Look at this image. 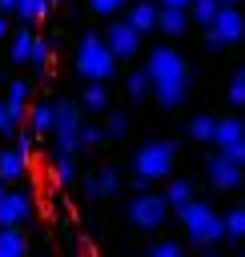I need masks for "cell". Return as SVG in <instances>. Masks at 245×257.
Returning a JSON list of instances; mask_svg holds the SVG:
<instances>
[{"instance_id": "cell-1", "label": "cell", "mask_w": 245, "mask_h": 257, "mask_svg": "<svg viewBox=\"0 0 245 257\" xmlns=\"http://www.w3.org/2000/svg\"><path fill=\"white\" fill-rule=\"evenodd\" d=\"M145 72H149V92L157 96L161 108H177L189 96V60L177 48L157 44L145 60Z\"/></svg>"}, {"instance_id": "cell-2", "label": "cell", "mask_w": 245, "mask_h": 257, "mask_svg": "<svg viewBox=\"0 0 245 257\" xmlns=\"http://www.w3.org/2000/svg\"><path fill=\"white\" fill-rule=\"evenodd\" d=\"M76 72L84 80H104V84L116 76V56L108 52L104 36H96V32L80 36V44H76Z\"/></svg>"}, {"instance_id": "cell-3", "label": "cell", "mask_w": 245, "mask_h": 257, "mask_svg": "<svg viewBox=\"0 0 245 257\" xmlns=\"http://www.w3.org/2000/svg\"><path fill=\"white\" fill-rule=\"evenodd\" d=\"M177 217H181V225H185V233H189V241L193 245H201V249H209V245H217L225 233H221V213L217 209H209L205 201H185L181 209H177Z\"/></svg>"}, {"instance_id": "cell-4", "label": "cell", "mask_w": 245, "mask_h": 257, "mask_svg": "<svg viewBox=\"0 0 245 257\" xmlns=\"http://www.w3.org/2000/svg\"><path fill=\"white\" fill-rule=\"evenodd\" d=\"M241 36H245V16H241V8H237V4H221V8H217V16L205 24V44H209L213 52H221V48L237 44Z\"/></svg>"}, {"instance_id": "cell-5", "label": "cell", "mask_w": 245, "mask_h": 257, "mask_svg": "<svg viewBox=\"0 0 245 257\" xmlns=\"http://www.w3.org/2000/svg\"><path fill=\"white\" fill-rule=\"evenodd\" d=\"M173 161H177V145L173 141H149L137 149L133 157V173L149 177V181H165L173 173Z\"/></svg>"}, {"instance_id": "cell-6", "label": "cell", "mask_w": 245, "mask_h": 257, "mask_svg": "<svg viewBox=\"0 0 245 257\" xmlns=\"http://www.w3.org/2000/svg\"><path fill=\"white\" fill-rule=\"evenodd\" d=\"M76 128H80V108L76 100H52V149L60 153H76L80 141H76Z\"/></svg>"}, {"instance_id": "cell-7", "label": "cell", "mask_w": 245, "mask_h": 257, "mask_svg": "<svg viewBox=\"0 0 245 257\" xmlns=\"http://www.w3.org/2000/svg\"><path fill=\"white\" fill-rule=\"evenodd\" d=\"M129 221L137 225V229H145V233H153V229H161L165 221H169V205H165V197H157V193H137L133 201H129Z\"/></svg>"}, {"instance_id": "cell-8", "label": "cell", "mask_w": 245, "mask_h": 257, "mask_svg": "<svg viewBox=\"0 0 245 257\" xmlns=\"http://www.w3.org/2000/svg\"><path fill=\"white\" fill-rule=\"evenodd\" d=\"M205 177H209V185H213V189L233 193V189L245 181V169H241L237 161H229L225 153H213V157L205 161Z\"/></svg>"}, {"instance_id": "cell-9", "label": "cell", "mask_w": 245, "mask_h": 257, "mask_svg": "<svg viewBox=\"0 0 245 257\" xmlns=\"http://www.w3.org/2000/svg\"><path fill=\"white\" fill-rule=\"evenodd\" d=\"M104 44H108V52H112L116 60H129V56H137V52H141V32H137L129 20H116V24H108Z\"/></svg>"}, {"instance_id": "cell-10", "label": "cell", "mask_w": 245, "mask_h": 257, "mask_svg": "<svg viewBox=\"0 0 245 257\" xmlns=\"http://www.w3.org/2000/svg\"><path fill=\"white\" fill-rule=\"evenodd\" d=\"M32 217V197L28 193H16L12 185L0 193V225H24Z\"/></svg>"}, {"instance_id": "cell-11", "label": "cell", "mask_w": 245, "mask_h": 257, "mask_svg": "<svg viewBox=\"0 0 245 257\" xmlns=\"http://www.w3.org/2000/svg\"><path fill=\"white\" fill-rule=\"evenodd\" d=\"M125 8H129V16H125V20H129L141 36L157 28V8H161V4H153V0H137V4H125Z\"/></svg>"}, {"instance_id": "cell-12", "label": "cell", "mask_w": 245, "mask_h": 257, "mask_svg": "<svg viewBox=\"0 0 245 257\" xmlns=\"http://www.w3.org/2000/svg\"><path fill=\"white\" fill-rule=\"evenodd\" d=\"M24 120H28L32 137H48L52 133V100H36L32 108H24Z\"/></svg>"}, {"instance_id": "cell-13", "label": "cell", "mask_w": 245, "mask_h": 257, "mask_svg": "<svg viewBox=\"0 0 245 257\" xmlns=\"http://www.w3.org/2000/svg\"><path fill=\"white\" fill-rule=\"evenodd\" d=\"M245 137V120L233 112V116H217V124H213V145L217 149H225V145H233V141H241Z\"/></svg>"}, {"instance_id": "cell-14", "label": "cell", "mask_w": 245, "mask_h": 257, "mask_svg": "<svg viewBox=\"0 0 245 257\" xmlns=\"http://www.w3.org/2000/svg\"><path fill=\"white\" fill-rule=\"evenodd\" d=\"M28 165H32V161H28L16 145H12V149H0V177H4L8 185H12V181H20V177L28 173Z\"/></svg>"}, {"instance_id": "cell-15", "label": "cell", "mask_w": 245, "mask_h": 257, "mask_svg": "<svg viewBox=\"0 0 245 257\" xmlns=\"http://www.w3.org/2000/svg\"><path fill=\"white\" fill-rule=\"evenodd\" d=\"M157 28L165 36H181L189 28V12L185 8H157Z\"/></svg>"}, {"instance_id": "cell-16", "label": "cell", "mask_w": 245, "mask_h": 257, "mask_svg": "<svg viewBox=\"0 0 245 257\" xmlns=\"http://www.w3.org/2000/svg\"><path fill=\"white\" fill-rule=\"evenodd\" d=\"M20 253H28L20 225H0V257H20Z\"/></svg>"}, {"instance_id": "cell-17", "label": "cell", "mask_w": 245, "mask_h": 257, "mask_svg": "<svg viewBox=\"0 0 245 257\" xmlns=\"http://www.w3.org/2000/svg\"><path fill=\"white\" fill-rule=\"evenodd\" d=\"M80 104H84L88 112H104V108H108V84H104V80H88L84 92H80Z\"/></svg>"}, {"instance_id": "cell-18", "label": "cell", "mask_w": 245, "mask_h": 257, "mask_svg": "<svg viewBox=\"0 0 245 257\" xmlns=\"http://www.w3.org/2000/svg\"><path fill=\"white\" fill-rule=\"evenodd\" d=\"M52 177H56V185H72L76 181V153L52 149Z\"/></svg>"}, {"instance_id": "cell-19", "label": "cell", "mask_w": 245, "mask_h": 257, "mask_svg": "<svg viewBox=\"0 0 245 257\" xmlns=\"http://www.w3.org/2000/svg\"><path fill=\"white\" fill-rule=\"evenodd\" d=\"M221 233L237 245V241H245V205H233L229 213H221Z\"/></svg>"}, {"instance_id": "cell-20", "label": "cell", "mask_w": 245, "mask_h": 257, "mask_svg": "<svg viewBox=\"0 0 245 257\" xmlns=\"http://www.w3.org/2000/svg\"><path fill=\"white\" fill-rule=\"evenodd\" d=\"M28 64L36 68V76H44L52 68V44L44 36H32V48H28Z\"/></svg>"}, {"instance_id": "cell-21", "label": "cell", "mask_w": 245, "mask_h": 257, "mask_svg": "<svg viewBox=\"0 0 245 257\" xmlns=\"http://www.w3.org/2000/svg\"><path fill=\"white\" fill-rule=\"evenodd\" d=\"M32 28L24 24V28H16L12 32V44H8V56H12V64H28V48H32Z\"/></svg>"}, {"instance_id": "cell-22", "label": "cell", "mask_w": 245, "mask_h": 257, "mask_svg": "<svg viewBox=\"0 0 245 257\" xmlns=\"http://www.w3.org/2000/svg\"><path fill=\"white\" fill-rule=\"evenodd\" d=\"M213 124H217V116H209V112H197V116L189 120V137H193L197 145H209V141H213Z\"/></svg>"}, {"instance_id": "cell-23", "label": "cell", "mask_w": 245, "mask_h": 257, "mask_svg": "<svg viewBox=\"0 0 245 257\" xmlns=\"http://www.w3.org/2000/svg\"><path fill=\"white\" fill-rule=\"evenodd\" d=\"M161 197H165V205H169V209H181V205L193 197V185L177 177V181H169V185H165V193H161Z\"/></svg>"}, {"instance_id": "cell-24", "label": "cell", "mask_w": 245, "mask_h": 257, "mask_svg": "<svg viewBox=\"0 0 245 257\" xmlns=\"http://www.w3.org/2000/svg\"><path fill=\"white\" fill-rule=\"evenodd\" d=\"M48 8H52V0H16V16H20L24 24L44 20V16H48Z\"/></svg>"}, {"instance_id": "cell-25", "label": "cell", "mask_w": 245, "mask_h": 257, "mask_svg": "<svg viewBox=\"0 0 245 257\" xmlns=\"http://www.w3.org/2000/svg\"><path fill=\"white\" fill-rule=\"evenodd\" d=\"M217 8H221V0H189V8H185V12H189V20H197V24L205 28V24L217 16Z\"/></svg>"}, {"instance_id": "cell-26", "label": "cell", "mask_w": 245, "mask_h": 257, "mask_svg": "<svg viewBox=\"0 0 245 257\" xmlns=\"http://www.w3.org/2000/svg\"><path fill=\"white\" fill-rule=\"evenodd\" d=\"M112 193H120V173H116V169H100V177H96V197H112Z\"/></svg>"}, {"instance_id": "cell-27", "label": "cell", "mask_w": 245, "mask_h": 257, "mask_svg": "<svg viewBox=\"0 0 245 257\" xmlns=\"http://www.w3.org/2000/svg\"><path fill=\"white\" fill-rule=\"evenodd\" d=\"M125 88H129V96H133V100H141V96H149V72H145V68H137V72H129V80H125Z\"/></svg>"}, {"instance_id": "cell-28", "label": "cell", "mask_w": 245, "mask_h": 257, "mask_svg": "<svg viewBox=\"0 0 245 257\" xmlns=\"http://www.w3.org/2000/svg\"><path fill=\"white\" fill-rule=\"evenodd\" d=\"M76 141H80V149H96V145L104 141V128H100V124H80V128H76Z\"/></svg>"}, {"instance_id": "cell-29", "label": "cell", "mask_w": 245, "mask_h": 257, "mask_svg": "<svg viewBox=\"0 0 245 257\" xmlns=\"http://www.w3.org/2000/svg\"><path fill=\"white\" fill-rule=\"evenodd\" d=\"M125 133H129V116H125V112H108V124H104V137H108V141H120Z\"/></svg>"}, {"instance_id": "cell-30", "label": "cell", "mask_w": 245, "mask_h": 257, "mask_svg": "<svg viewBox=\"0 0 245 257\" xmlns=\"http://www.w3.org/2000/svg\"><path fill=\"white\" fill-rule=\"evenodd\" d=\"M229 104H237V108L245 104V64H241V68L233 72V80H229Z\"/></svg>"}, {"instance_id": "cell-31", "label": "cell", "mask_w": 245, "mask_h": 257, "mask_svg": "<svg viewBox=\"0 0 245 257\" xmlns=\"http://www.w3.org/2000/svg\"><path fill=\"white\" fill-rule=\"evenodd\" d=\"M20 124H24V120H16V116H12L8 100H0V137H12V133H16Z\"/></svg>"}, {"instance_id": "cell-32", "label": "cell", "mask_w": 245, "mask_h": 257, "mask_svg": "<svg viewBox=\"0 0 245 257\" xmlns=\"http://www.w3.org/2000/svg\"><path fill=\"white\" fill-rule=\"evenodd\" d=\"M4 100H12V104H24V100H28V80H8V92H4Z\"/></svg>"}, {"instance_id": "cell-33", "label": "cell", "mask_w": 245, "mask_h": 257, "mask_svg": "<svg viewBox=\"0 0 245 257\" xmlns=\"http://www.w3.org/2000/svg\"><path fill=\"white\" fill-rule=\"evenodd\" d=\"M129 0H88V8L96 12V16H112V12H120Z\"/></svg>"}, {"instance_id": "cell-34", "label": "cell", "mask_w": 245, "mask_h": 257, "mask_svg": "<svg viewBox=\"0 0 245 257\" xmlns=\"http://www.w3.org/2000/svg\"><path fill=\"white\" fill-rule=\"evenodd\" d=\"M149 253H153V257H181V245H177V241H153Z\"/></svg>"}, {"instance_id": "cell-35", "label": "cell", "mask_w": 245, "mask_h": 257, "mask_svg": "<svg viewBox=\"0 0 245 257\" xmlns=\"http://www.w3.org/2000/svg\"><path fill=\"white\" fill-rule=\"evenodd\" d=\"M217 153H225L229 161H237V165L245 169V137H241V141H233V145H225V149H217Z\"/></svg>"}, {"instance_id": "cell-36", "label": "cell", "mask_w": 245, "mask_h": 257, "mask_svg": "<svg viewBox=\"0 0 245 257\" xmlns=\"http://www.w3.org/2000/svg\"><path fill=\"white\" fill-rule=\"evenodd\" d=\"M149 185H153V181H149V177H141V173H133V189H137V193H145V189H149Z\"/></svg>"}, {"instance_id": "cell-37", "label": "cell", "mask_w": 245, "mask_h": 257, "mask_svg": "<svg viewBox=\"0 0 245 257\" xmlns=\"http://www.w3.org/2000/svg\"><path fill=\"white\" fill-rule=\"evenodd\" d=\"M161 8H189V0H157Z\"/></svg>"}, {"instance_id": "cell-38", "label": "cell", "mask_w": 245, "mask_h": 257, "mask_svg": "<svg viewBox=\"0 0 245 257\" xmlns=\"http://www.w3.org/2000/svg\"><path fill=\"white\" fill-rule=\"evenodd\" d=\"M0 40H8V16L0 12Z\"/></svg>"}, {"instance_id": "cell-39", "label": "cell", "mask_w": 245, "mask_h": 257, "mask_svg": "<svg viewBox=\"0 0 245 257\" xmlns=\"http://www.w3.org/2000/svg\"><path fill=\"white\" fill-rule=\"evenodd\" d=\"M0 12L8 16V12H16V0H0Z\"/></svg>"}, {"instance_id": "cell-40", "label": "cell", "mask_w": 245, "mask_h": 257, "mask_svg": "<svg viewBox=\"0 0 245 257\" xmlns=\"http://www.w3.org/2000/svg\"><path fill=\"white\" fill-rule=\"evenodd\" d=\"M4 189H8V181H4V177H0V193H4Z\"/></svg>"}, {"instance_id": "cell-41", "label": "cell", "mask_w": 245, "mask_h": 257, "mask_svg": "<svg viewBox=\"0 0 245 257\" xmlns=\"http://www.w3.org/2000/svg\"><path fill=\"white\" fill-rule=\"evenodd\" d=\"M221 4H241V0H221Z\"/></svg>"}, {"instance_id": "cell-42", "label": "cell", "mask_w": 245, "mask_h": 257, "mask_svg": "<svg viewBox=\"0 0 245 257\" xmlns=\"http://www.w3.org/2000/svg\"><path fill=\"white\" fill-rule=\"evenodd\" d=\"M241 205H245V197H241Z\"/></svg>"}]
</instances>
